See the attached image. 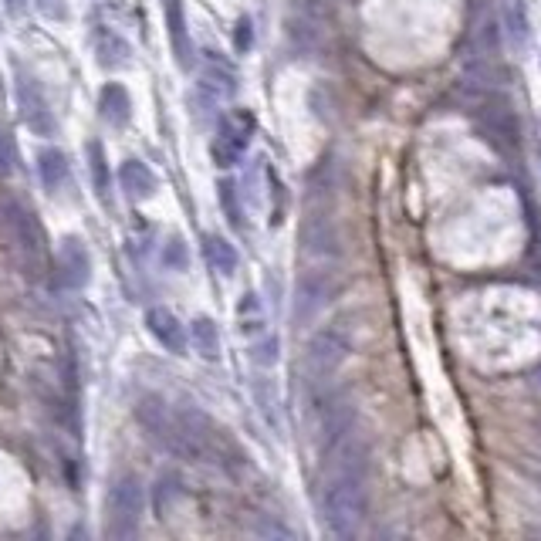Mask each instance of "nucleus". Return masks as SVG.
Wrapping results in <instances>:
<instances>
[{"label":"nucleus","mask_w":541,"mask_h":541,"mask_svg":"<svg viewBox=\"0 0 541 541\" xmlns=\"http://www.w3.org/2000/svg\"><path fill=\"white\" fill-rule=\"evenodd\" d=\"M220 200L227 203L230 224H241V214H237V200H234V183H220Z\"/></svg>","instance_id":"26"},{"label":"nucleus","mask_w":541,"mask_h":541,"mask_svg":"<svg viewBox=\"0 0 541 541\" xmlns=\"http://www.w3.org/2000/svg\"><path fill=\"white\" fill-rule=\"evenodd\" d=\"M119 183L129 200H146L156 193V176L146 163H139V159H126V163L119 166Z\"/></svg>","instance_id":"15"},{"label":"nucleus","mask_w":541,"mask_h":541,"mask_svg":"<svg viewBox=\"0 0 541 541\" xmlns=\"http://www.w3.org/2000/svg\"><path fill=\"white\" fill-rule=\"evenodd\" d=\"M38 11L44 17H51V21H65V17H68V4H65V0H38Z\"/></svg>","instance_id":"24"},{"label":"nucleus","mask_w":541,"mask_h":541,"mask_svg":"<svg viewBox=\"0 0 541 541\" xmlns=\"http://www.w3.org/2000/svg\"><path fill=\"white\" fill-rule=\"evenodd\" d=\"M88 278H92V257H88V247L78 241V237H65L58 251V281L61 288H85Z\"/></svg>","instance_id":"11"},{"label":"nucleus","mask_w":541,"mask_h":541,"mask_svg":"<svg viewBox=\"0 0 541 541\" xmlns=\"http://www.w3.org/2000/svg\"><path fill=\"white\" fill-rule=\"evenodd\" d=\"M315 437L322 450H332L342 437L352 433V403L332 389H315Z\"/></svg>","instance_id":"7"},{"label":"nucleus","mask_w":541,"mask_h":541,"mask_svg":"<svg viewBox=\"0 0 541 541\" xmlns=\"http://www.w3.org/2000/svg\"><path fill=\"white\" fill-rule=\"evenodd\" d=\"M146 325H149V332L156 335V342L163 345V349L176 352V356H180V352L186 349L183 325H180V318L170 312V308H149Z\"/></svg>","instance_id":"14"},{"label":"nucleus","mask_w":541,"mask_h":541,"mask_svg":"<svg viewBox=\"0 0 541 541\" xmlns=\"http://www.w3.org/2000/svg\"><path fill=\"white\" fill-rule=\"evenodd\" d=\"M504 38H508L514 48H525L528 41V14L521 0H504Z\"/></svg>","instance_id":"19"},{"label":"nucleus","mask_w":541,"mask_h":541,"mask_svg":"<svg viewBox=\"0 0 541 541\" xmlns=\"http://www.w3.org/2000/svg\"><path fill=\"white\" fill-rule=\"evenodd\" d=\"M0 234H4V241L14 251L17 261L24 264V271L34 274V278H41L44 264H48L44 234H41L38 220H34L14 197H0Z\"/></svg>","instance_id":"2"},{"label":"nucleus","mask_w":541,"mask_h":541,"mask_svg":"<svg viewBox=\"0 0 541 541\" xmlns=\"http://www.w3.org/2000/svg\"><path fill=\"white\" fill-rule=\"evenodd\" d=\"M99 109H102V119L109 122V126H115V129L126 126L129 115H132V99H129L126 85H119V82L105 85L102 95H99Z\"/></svg>","instance_id":"16"},{"label":"nucleus","mask_w":541,"mask_h":541,"mask_svg":"<svg viewBox=\"0 0 541 541\" xmlns=\"http://www.w3.org/2000/svg\"><path fill=\"white\" fill-rule=\"evenodd\" d=\"M17 105H21V119L34 136H55L58 122L51 112L48 99H44V88L38 85V78L21 75L17 78Z\"/></svg>","instance_id":"8"},{"label":"nucleus","mask_w":541,"mask_h":541,"mask_svg":"<svg viewBox=\"0 0 541 541\" xmlns=\"http://www.w3.org/2000/svg\"><path fill=\"white\" fill-rule=\"evenodd\" d=\"M143 518V484L136 477H119L109 487L105 498V535L109 538H132Z\"/></svg>","instance_id":"4"},{"label":"nucleus","mask_w":541,"mask_h":541,"mask_svg":"<svg viewBox=\"0 0 541 541\" xmlns=\"http://www.w3.org/2000/svg\"><path fill=\"white\" fill-rule=\"evenodd\" d=\"M477 129H481L484 143L498 149L501 156H518L521 149V126L518 115L504 99H484L477 105Z\"/></svg>","instance_id":"5"},{"label":"nucleus","mask_w":541,"mask_h":541,"mask_svg":"<svg viewBox=\"0 0 541 541\" xmlns=\"http://www.w3.org/2000/svg\"><path fill=\"white\" fill-rule=\"evenodd\" d=\"M7 7H11V11L17 14V11H21V7H24V0H7Z\"/></svg>","instance_id":"29"},{"label":"nucleus","mask_w":541,"mask_h":541,"mask_svg":"<svg viewBox=\"0 0 541 541\" xmlns=\"http://www.w3.org/2000/svg\"><path fill=\"white\" fill-rule=\"evenodd\" d=\"M193 345L203 359H217L220 356V332L210 318H197L193 322Z\"/></svg>","instance_id":"22"},{"label":"nucleus","mask_w":541,"mask_h":541,"mask_svg":"<svg viewBox=\"0 0 541 541\" xmlns=\"http://www.w3.org/2000/svg\"><path fill=\"white\" fill-rule=\"evenodd\" d=\"M251 41H254V31H251V21L244 17V21L237 24V48L247 51V48H251Z\"/></svg>","instance_id":"28"},{"label":"nucleus","mask_w":541,"mask_h":541,"mask_svg":"<svg viewBox=\"0 0 541 541\" xmlns=\"http://www.w3.org/2000/svg\"><path fill=\"white\" fill-rule=\"evenodd\" d=\"M251 531L261 538H291V531L285 525H274V521H254Z\"/></svg>","instance_id":"25"},{"label":"nucleus","mask_w":541,"mask_h":541,"mask_svg":"<svg viewBox=\"0 0 541 541\" xmlns=\"http://www.w3.org/2000/svg\"><path fill=\"white\" fill-rule=\"evenodd\" d=\"M328 278L322 271H305L298 278V288H295V318L301 325L312 322V318L322 312L325 301H328Z\"/></svg>","instance_id":"12"},{"label":"nucleus","mask_w":541,"mask_h":541,"mask_svg":"<svg viewBox=\"0 0 541 541\" xmlns=\"http://www.w3.org/2000/svg\"><path fill=\"white\" fill-rule=\"evenodd\" d=\"M301 247L312 261H339L342 244H339V230L325 214H312L305 217V227H301Z\"/></svg>","instance_id":"10"},{"label":"nucleus","mask_w":541,"mask_h":541,"mask_svg":"<svg viewBox=\"0 0 541 541\" xmlns=\"http://www.w3.org/2000/svg\"><path fill=\"white\" fill-rule=\"evenodd\" d=\"M163 261L170 264V268H176V271H183V268H186V247H183V241H180V237H173V241L166 244V251H163Z\"/></svg>","instance_id":"23"},{"label":"nucleus","mask_w":541,"mask_h":541,"mask_svg":"<svg viewBox=\"0 0 541 541\" xmlns=\"http://www.w3.org/2000/svg\"><path fill=\"white\" fill-rule=\"evenodd\" d=\"M349 352H352V342L339 325H328V328H322V332H315L312 342H308V349H305L308 383H312L315 389H322L328 379L342 369V362L349 359Z\"/></svg>","instance_id":"3"},{"label":"nucleus","mask_w":541,"mask_h":541,"mask_svg":"<svg viewBox=\"0 0 541 541\" xmlns=\"http://www.w3.org/2000/svg\"><path fill=\"white\" fill-rule=\"evenodd\" d=\"M95 51H99L102 68H126L129 65V44L122 38H115V34H102L99 44H95Z\"/></svg>","instance_id":"21"},{"label":"nucleus","mask_w":541,"mask_h":541,"mask_svg":"<svg viewBox=\"0 0 541 541\" xmlns=\"http://www.w3.org/2000/svg\"><path fill=\"white\" fill-rule=\"evenodd\" d=\"M538 383H541V369H538Z\"/></svg>","instance_id":"30"},{"label":"nucleus","mask_w":541,"mask_h":541,"mask_svg":"<svg viewBox=\"0 0 541 541\" xmlns=\"http://www.w3.org/2000/svg\"><path fill=\"white\" fill-rule=\"evenodd\" d=\"M203 251H207V261L214 264V271H220V274H234L237 271V251L224 241V237L210 234L207 241H203Z\"/></svg>","instance_id":"20"},{"label":"nucleus","mask_w":541,"mask_h":541,"mask_svg":"<svg viewBox=\"0 0 541 541\" xmlns=\"http://www.w3.org/2000/svg\"><path fill=\"white\" fill-rule=\"evenodd\" d=\"M88 170H92V186H95V197H99L105 207L112 200V173H109V159H105V149L99 139L88 143Z\"/></svg>","instance_id":"18"},{"label":"nucleus","mask_w":541,"mask_h":541,"mask_svg":"<svg viewBox=\"0 0 541 541\" xmlns=\"http://www.w3.org/2000/svg\"><path fill=\"white\" fill-rule=\"evenodd\" d=\"M538 430H541V423H538Z\"/></svg>","instance_id":"31"},{"label":"nucleus","mask_w":541,"mask_h":541,"mask_svg":"<svg viewBox=\"0 0 541 541\" xmlns=\"http://www.w3.org/2000/svg\"><path fill=\"white\" fill-rule=\"evenodd\" d=\"M251 132H254V119L247 112H234L224 119L217 139H214V159L217 166H234L237 159L244 156L247 143H251Z\"/></svg>","instance_id":"9"},{"label":"nucleus","mask_w":541,"mask_h":541,"mask_svg":"<svg viewBox=\"0 0 541 541\" xmlns=\"http://www.w3.org/2000/svg\"><path fill=\"white\" fill-rule=\"evenodd\" d=\"M163 14H166V34H170V48L176 55V65L190 68L193 65V44H190V31H186L183 0H163Z\"/></svg>","instance_id":"13"},{"label":"nucleus","mask_w":541,"mask_h":541,"mask_svg":"<svg viewBox=\"0 0 541 541\" xmlns=\"http://www.w3.org/2000/svg\"><path fill=\"white\" fill-rule=\"evenodd\" d=\"M11 170H14V153L7 146V139L0 136V176H11Z\"/></svg>","instance_id":"27"},{"label":"nucleus","mask_w":541,"mask_h":541,"mask_svg":"<svg viewBox=\"0 0 541 541\" xmlns=\"http://www.w3.org/2000/svg\"><path fill=\"white\" fill-rule=\"evenodd\" d=\"M332 450L335 460L322 487V514L332 535L349 538L366 518V447L349 433Z\"/></svg>","instance_id":"1"},{"label":"nucleus","mask_w":541,"mask_h":541,"mask_svg":"<svg viewBox=\"0 0 541 541\" xmlns=\"http://www.w3.org/2000/svg\"><path fill=\"white\" fill-rule=\"evenodd\" d=\"M38 176L48 193H61V186L68 183V159L61 149H41L38 153Z\"/></svg>","instance_id":"17"},{"label":"nucleus","mask_w":541,"mask_h":541,"mask_svg":"<svg viewBox=\"0 0 541 541\" xmlns=\"http://www.w3.org/2000/svg\"><path fill=\"white\" fill-rule=\"evenodd\" d=\"M136 420H139V427L149 433V440H153L156 447H163L166 454L186 457L180 420H176V413L159 396H143V399H139V403H136Z\"/></svg>","instance_id":"6"}]
</instances>
